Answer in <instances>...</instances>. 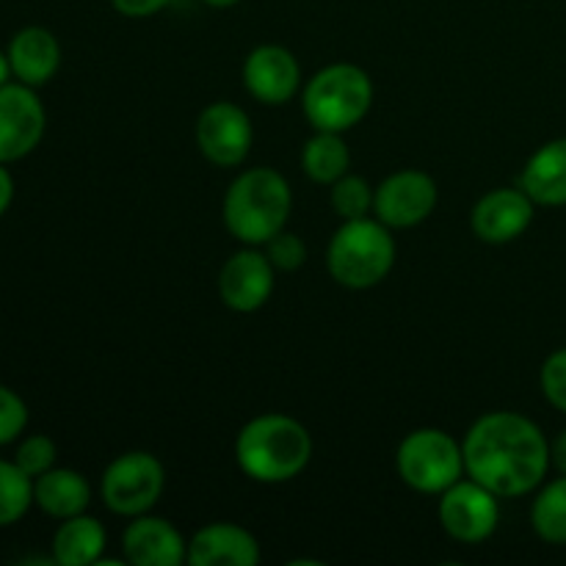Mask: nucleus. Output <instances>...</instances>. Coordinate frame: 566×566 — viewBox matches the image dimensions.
Masks as SVG:
<instances>
[{
    "label": "nucleus",
    "mask_w": 566,
    "mask_h": 566,
    "mask_svg": "<svg viewBox=\"0 0 566 566\" xmlns=\"http://www.w3.org/2000/svg\"><path fill=\"white\" fill-rule=\"evenodd\" d=\"M440 188L434 177L420 169H401L385 177L376 188L374 213L390 230H409L418 227L434 213Z\"/></svg>",
    "instance_id": "nucleus-11"
},
{
    "label": "nucleus",
    "mask_w": 566,
    "mask_h": 566,
    "mask_svg": "<svg viewBox=\"0 0 566 566\" xmlns=\"http://www.w3.org/2000/svg\"><path fill=\"white\" fill-rule=\"evenodd\" d=\"M105 545H108V536H105L103 523L88 514H77V517L61 520L50 551L59 566H92L103 564Z\"/></svg>",
    "instance_id": "nucleus-20"
},
{
    "label": "nucleus",
    "mask_w": 566,
    "mask_h": 566,
    "mask_svg": "<svg viewBox=\"0 0 566 566\" xmlns=\"http://www.w3.org/2000/svg\"><path fill=\"white\" fill-rule=\"evenodd\" d=\"M531 525L547 545H566V475L551 481L531 506Z\"/></svg>",
    "instance_id": "nucleus-22"
},
{
    "label": "nucleus",
    "mask_w": 566,
    "mask_h": 566,
    "mask_svg": "<svg viewBox=\"0 0 566 566\" xmlns=\"http://www.w3.org/2000/svg\"><path fill=\"white\" fill-rule=\"evenodd\" d=\"M258 562V539L235 523H210L188 542L186 564L191 566H254Z\"/></svg>",
    "instance_id": "nucleus-17"
},
{
    "label": "nucleus",
    "mask_w": 566,
    "mask_h": 566,
    "mask_svg": "<svg viewBox=\"0 0 566 566\" xmlns=\"http://www.w3.org/2000/svg\"><path fill=\"white\" fill-rule=\"evenodd\" d=\"M464 473L497 497H523L551 470L545 431L520 412H490L475 420L462 442Z\"/></svg>",
    "instance_id": "nucleus-1"
},
{
    "label": "nucleus",
    "mask_w": 566,
    "mask_h": 566,
    "mask_svg": "<svg viewBox=\"0 0 566 566\" xmlns=\"http://www.w3.org/2000/svg\"><path fill=\"white\" fill-rule=\"evenodd\" d=\"M551 464L558 470V473L566 475V431L551 442Z\"/></svg>",
    "instance_id": "nucleus-31"
},
{
    "label": "nucleus",
    "mask_w": 566,
    "mask_h": 566,
    "mask_svg": "<svg viewBox=\"0 0 566 566\" xmlns=\"http://www.w3.org/2000/svg\"><path fill=\"white\" fill-rule=\"evenodd\" d=\"M11 77L31 88L48 86L61 70V44L55 33L44 25H25L9 39Z\"/></svg>",
    "instance_id": "nucleus-16"
},
{
    "label": "nucleus",
    "mask_w": 566,
    "mask_h": 566,
    "mask_svg": "<svg viewBox=\"0 0 566 566\" xmlns=\"http://www.w3.org/2000/svg\"><path fill=\"white\" fill-rule=\"evenodd\" d=\"M243 86L258 103L285 105L302 86V66L282 44H260L243 61Z\"/></svg>",
    "instance_id": "nucleus-14"
},
{
    "label": "nucleus",
    "mask_w": 566,
    "mask_h": 566,
    "mask_svg": "<svg viewBox=\"0 0 566 566\" xmlns=\"http://www.w3.org/2000/svg\"><path fill=\"white\" fill-rule=\"evenodd\" d=\"M265 254H269L271 265H274L276 271L291 274V271H298L304 265V260H307V247H304V241L298 235L282 230L265 243Z\"/></svg>",
    "instance_id": "nucleus-27"
},
{
    "label": "nucleus",
    "mask_w": 566,
    "mask_h": 566,
    "mask_svg": "<svg viewBox=\"0 0 566 566\" xmlns=\"http://www.w3.org/2000/svg\"><path fill=\"white\" fill-rule=\"evenodd\" d=\"M166 486V470L158 457L147 451H127L105 468L99 479V497L105 509L119 517H142L153 512Z\"/></svg>",
    "instance_id": "nucleus-7"
},
{
    "label": "nucleus",
    "mask_w": 566,
    "mask_h": 566,
    "mask_svg": "<svg viewBox=\"0 0 566 566\" xmlns=\"http://www.w3.org/2000/svg\"><path fill=\"white\" fill-rule=\"evenodd\" d=\"M374 81L357 64H329L315 72L302 94V108L315 130L346 133L368 116Z\"/></svg>",
    "instance_id": "nucleus-5"
},
{
    "label": "nucleus",
    "mask_w": 566,
    "mask_h": 566,
    "mask_svg": "<svg viewBox=\"0 0 566 566\" xmlns=\"http://www.w3.org/2000/svg\"><path fill=\"white\" fill-rule=\"evenodd\" d=\"M33 506V479L14 459H0V528L17 525Z\"/></svg>",
    "instance_id": "nucleus-23"
},
{
    "label": "nucleus",
    "mask_w": 566,
    "mask_h": 566,
    "mask_svg": "<svg viewBox=\"0 0 566 566\" xmlns=\"http://www.w3.org/2000/svg\"><path fill=\"white\" fill-rule=\"evenodd\" d=\"M291 182L271 166L247 169L224 193V224L232 238L249 247H265L291 219Z\"/></svg>",
    "instance_id": "nucleus-3"
},
{
    "label": "nucleus",
    "mask_w": 566,
    "mask_h": 566,
    "mask_svg": "<svg viewBox=\"0 0 566 566\" xmlns=\"http://www.w3.org/2000/svg\"><path fill=\"white\" fill-rule=\"evenodd\" d=\"M193 136H197L199 153L221 169L241 166L254 142L252 119L241 105L230 103V99H219V103L202 108V114L197 116Z\"/></svg>",
    "instance_id": "nucleus-10"
},
{
    "label": "nucleus",
    "mask_w": 566,
    "mask_h": 566,
    "mask_svg": "<svg viewBox=\"0 0 566 566\" xmlns=\"http://www.w3.org/2000/svg\"><path fill=\"white\" fill-rule=\"evenodd\" d=\"M520 188L545 208L566 205V138L542 144L520 175Z\"/></svg>",
    "instance_id": "nucleus-18"
},
{
    "label": "nucleus",
    "mask_w": 566,
    "mask_h": 566,
    "mask_svg": "<svg viewBox=\"0 0 566 566\" xmlns=\"http://www.w3.org/2000/svg\"><path fill=\"white\" fill-rule=\"evenodd\" d=\"M28 429V403L11 387L0 385V448L11 446Z\"/></svg>",
    "instance_id": "nucleus-26"
},
{
    "label": "nucleus",
    "mask_w": 566,
    "mask_h": 566,
    "mask_svg": "<svg viewBox=\"0 0 566 566\" xmlns=\"http://www.w3.org/2000/svg\"><path fill=\"white\" fill-rule=\"evenodd\" d=\"M302 169L318 186H332L343 175H348L352 153H348V144L343 142V133L315 130V136L307 138L302 147Z\"/></svg>",
    "instance_id": "nucleus-21"
},
{
    "label": "nucleus",
    "mask_w": 566,
    "mask_h": 566,
    "mask_svg": "<svg viewBox=\"0 0 566 566\" xmlns=\"http://www.w3.org/2000/svg\"><path fill=\"white\" fill-rule=\"evenodd\" d=\"M48 111L36 88L20 81L0 86V164H17L42 144Z\"/></svg>",
    "instance_id": "nucleus-9"
},
{
    "label": "nucleus",
    "mask_w": 566,
    "mask_h": 566,
    "mask_svg": "<svg viewBox=\"0 0 566 566\" xmlns=\"http://www.w3.org/2000/svg\"><path fill=\"white\" fill-rule=\"evenodd\" d=\"M310 459H313V437L307 426H302L291 415H260L238 431V468L260 484L293 481L307 470Z\"/></svg>",
    "instance_id": "nucleus-2"
},
{
    "label": "nucleus",
    "mask_w": 566,
    "mask_h": 566,
    "mask_svg": "<svg viewBox=\"0 0 566 566\" xmlns=\"http://www.w3.org/2000/svg\"><path fill=\"white\" fill-rule=\"evenodd\" d=\"M403 484L423 495H442L464 475L462 446L442 429H415L396 451Z\"/></svg>",
    "instance_id": "nucleus-6"
},
{
    "label": "nucleus",
    "mask_w": 566,
    "mask_h": 566,
    "mask_svg": "<svg viewBox=\"0 0 566 566\" xmlns=\"http://www.w3.org/2000/svg\"><path fill=\"white\" fill-rule=\"evenodd\" d=\"M539 385L547 401L566 415V348H558L545 359L539 370Z\"/></svg>",
    "instance_id": "nucleus-28"
},
{
    "label": "nucleus",
    "mask_w": 566,
    "mask_h": 566,
    "mask_svg": "<svg viewBox=\"0 0 566 566\" xmlns=\"http://www.w3.org/2000/svg\"><path fill=\"white\" fill-rule=\"evenodd\" d=\"M55 459H59V448H55V442L48 434H28L25 440H20L14 451V462L31 479H39L42 473L53 470Z\"/></svg>",
    "instance_id": "nucleus-25"
},
{
    "label": "nucleus",
    "mask_w": 566,
    "mask_h": 566,
    "mask_svg": "<svg viewBox=\"0 0 566 566\" xmlns=\"http://www.w3.org/2000/svg\"><path fill=\"white\" fill-rule=\"evenodd\" d=\"M92 503V486L86 475L70 468H53L33 479V506L53 520H70L86 514Z\"/></svg>",
    "instance_id": "nucleus-19"
},
{
    "label": "nucleus",
    "mask_w": 566,
    "mask_h": 566,
    "mask_svg": "<svg viewBox=\"0 0 566 566\" xmlns=\"http://www.w3.org/2000/svg\"><path fill=\"white\" fill-rule=\"evenodd\" d=\"M396 265V238L379 219L343 221L326 247V269L337 285L348 291L376 287Z\"/></svg>",
    "instance_id": "nucleus-4"
},
{
    "label": "nucleus",
    "mask_w": 566,
    "mask_h": 566,
    "mask_svg": "<svg viewBox=\"0 0 566 566\" xmlns=\"http://www.w3.org/2000/svg\"><path fill=\"white\" fill-rule=\"evenodd\" d=\"M274 274L269 254L258 249H241L230 254L219 271V296L232 313H258L274 293Z\"/></svg>",
    "instance_id": "nucleus-12"
},
{
    "label": "nucleus",
    "mask_w": 566,
    "mask_h": 566,
    "mask_svg": "<svg viewBox=\"0 0 566 566\" xmlns=\"http://www.w3.org/2000/svg\"><path fill=\"white\" fill-rule=\"evenodd\" d=\"M11 81V66H9V55H6V50H0V86H6V83Z\"/></svg>",
    "instance_id": "nucleus-32"
},
{
    "label": "nucleus",
    "mask_w": 566,
    "mask_h": 566,
    "mask_svg": "<svg viewBox=\"0 0 566 566\" xmlns=\"http://www.w3.org/2000/svg\"><path fill=\"white\" fill-rule=\"evenodd\" d=\"M536 202L523 188H495L475 202L470 213L473 235L484 243H512L534 221Z\"/></svg>",
    "instance_id": "nucleus-13"
},
{
    "label": "nucleus",
    "mask_w": 566,
    "mask_h": 566,
    "mask_svg": "<svg viewBox=\"0 0 566 566\" xmlns=\"http://www.w3.org/2000/svg\"><path fill=\"white\" fill-rule=\"evenodd\" d=\"M188 558V542L164 517H133L122 531V562L136 566H180Z\"/></svg>",
    "instance_id": "nucleus-15"
},
{
    "label": "nucleus",
    "mask_w": 566,
    "mask_h": 566,
    "mask_svg": "<svg viewBox=\"0 0 566 566\" xmlns=\"http://www.w3.org/2000/svg\"><path fill=\"white\" fill-rule=\"evenodd\" d=\"M205 6H210V9H232L235 3H241V0H202Z\"/></svg>",
    "instance_id": "nucleus-33"
},
{
    "label": "nucleus",
    "mask_w": 566,
    "mask_h": 566,
    "mask_svg": "<svg viewBox=\"0 0 566 566\" xmlns=\"http://www.w3.org/2000/svg\"><path fill=\"white\" fill-rule=\"evenodd\" d=\"M171 3L175 0H111L116 14L127 17V20H147V17H155L164 9H169Z\"/></svg>",
    "instance_id": "nucleus-29"
},
{
    "label": "nucleus",
    "mask_w": 566,
    "mask_h": 566,
    "mask_svg": "<svg viewBox=\"0 0 566 566\" xmlns=\"http://www.w3.org/2000/svg\"><path fill=\"white\" fill-rule=\"evenodd\" d=\"M374 197L376 191L370 188V182L359 175H343L340 180L332 182L329 191L332 210H335L343 221L370 216V210H374Z\"/></svg>",
    "instance_id": "nucleus-24"
},
{
    "label": "nucleus",
    "mask_w": 566,
    "mask_h": 566,
    "mask_svg": "<svg viewBox=\"0 0 566 566\" xmlns=\"http://www.w3.org/2000/svg\"><path fill=\"white\" fill-rule=\"evenodd\" d=\"M11 202H14V177H11L9 166L0 164V219L9 213Z\"/></svg>",
    "instance_id": "nucleus-30"
},
{
    "label": "nucleus",
    "mask_w": 566,
    "mask_h": 566,
    "mask_svg": "<svg viewBox=\"0 0 566 566\" xmlns=\"http://www.w3.org/2000/svg\"><path fill=\"white\" fill-rule=\"evenodd\" d=\"M497 501L501 497L495 492L468 475L442 492L437 517L451 539L462 542V545H481L495 534L497 523H501V503Z\"/></svg>",
    "instance_id": "nucleus-8"
}]
</instances>
